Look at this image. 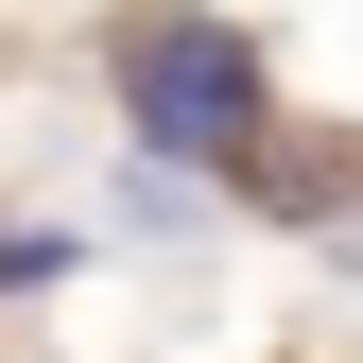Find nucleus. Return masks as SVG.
I'll list each match as a JSON object with an SVG mask.
<instances>
[{"label":"nucleus","mask_w":363,"mask_h":363,"mask_svg":"<svg viewBox=\"0 0 363 363\" xmlns=\"http://www.w3.org/2000/svg\"><path fill=\"white\" fill-rule=\"evenodd\" d=\"M121 121H139V156L173 173H225V156H259V52L225 18H121Z\"/></svg>","instance_id":"obj_1"},{"label":"nucleus","mask_w":363,"mask_h":363,"mask_svg":"<svg viewBox=\"0 0 363 363\" xmlns=\"http://www.w3.org/2000/svg\"><path fill=\"white\" fill-rule=\"evenodd\" d=\"M346 277H363V225H346Z\"/></svg>","instance_id":"obj_2"}]
</instances>
